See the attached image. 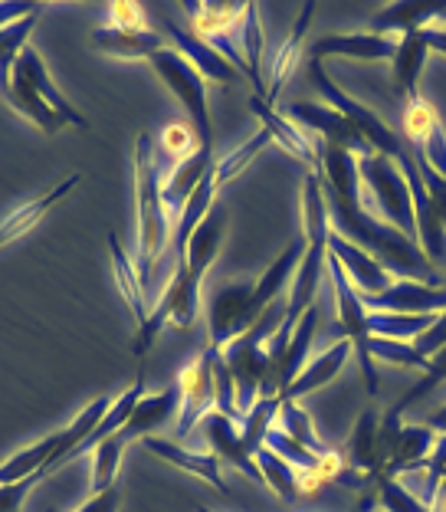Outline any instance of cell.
Listing matches in <instances>:
<instances>
[{
	"label": "cell",
	"mask_w": 446,
	"mask_h": 512,
	"mask_svg": "<svg viewBox=\"0 0 446 512\" xmlns=\"http://www.w3.org/2000/svg\"><path fill=\"white\" fill-rule=\"evenodd\" d=\"M319 174H322L332 234L371 253L374 260L391 270V276L417 279V283L433 286V266L424 256V250H420L414 240H407L401 230L384 224L378 214H371L365 201H361L358 158L351 155V151L325 145Z\"/></svg>",
	"instance_id": "1"
},
{
	"label": "cell",
	"mask_w": 446,
	"mask_h": 512,
	"mask_svg": "<svg viewBox=\"0 0 446 512\" xmlns=\"http://www.w3.org/2000/svg\"><path fill=\"white\" fill-rule=\"evenodd\" d=\"M223 230H227V214L223 211H210L201 227L194 230V237L187 240V253L184 260L174 266L171 283L164 286L161 302L151 309L148 322L138 329L135 335V355H145L151 342L158 339V332L164 329V322H174L178 329H187L197 319V309H201V283L207 270L214 266L220 243H223Z\"/></svg>",
	"instance_id": "2"
},
{
	"label": "cell",
	"mask_w": 446,
	"mask_h": 512,
	"mask_svg": "<svg viewBox=\"0 0 446 512\" xmlns=\"http://www.w3.org/2000/svg\"><path fill=\"white\" fill-rule=\"evenodd\" d=\"M302 224H305V256L292 279L289 299H286V329L296 332L299 319L315 306L319 296L322 273L328 270V237H332V224H328V204H325V188L322 174L309 171L302 181Z\"/></svg>",
	"instance_id": "3"
},
{
	"label": "cell",
	"mask_w": 446,
	"mask_h": 512,
	"mask_svg": "<svg viewBox=\"0 0 446 512\" xmlns=\"http://www.w3.org/2000/svg\"><path fill=\"white\" fill-rule=\"evenodd\" d=\"M7 102L14 106L20 115L40 128V132L53 135L60 132L63 125H76V128H89L86 115H79L73 109L60 89H56L53 76L46 73V63L43 56L33 50L27 43L20 50V56L14 60V73H10V92H7Z\"/></svg>",
	"instance_id": "4"
},
{
	"label": "cell",
	"mask_w": 446,
	"mask_h": 512,
	"mask_svg": "<svg viewBox=\"0 0 446 512\" xmlns=\"http://www.w3.org/2000/svg\"><path fill=\"white\" fill-rule=\"evenodd\" d=\"M135 194H138L135 270H138V279H142V286L148 293V283H151V276H155V266H158L164 247H168V237H171V214H168L164 197H161L155 145H151L148 132L138 135V142H135Z\"/></svg>",
	"instance_id": "5"
},
{
	"label": "cell",
	"mask_w": 446,
	"mask_h": 512,
	"mask_svg": "<svg viewBox=\"0 0 446 512\" xmlns=\"http://www.w3.org/2000/svg\"><path fill=\"white\" fill-rule=\"evenodd\" d=\"M358 178H361V191L371 194L374 211L381 214L384 224L401 230L407 240H414L420 247L417 220H414V197H410L404 171L397 168L391 158L368 155V158H358Z\"/></svg>",
	"instance_id": "6"
},
{
	"label": "cell",
	"mask_w": 446,
	"mask_h": 512,
	"mask_svg": "<svg viewBox=\"0 0 446 512\" xmlns=\"http://www.w3.org/2000/svg\"><path fill=\"white\" fill-rule=\"evenodd\" d=\"M309 83L319 89V96L325 99L328 109H335L338 115H345V119L355 125L361 135H365V142L371 145L374 155H384V158H391L394 165H401V158L407 155L404 138L394 135V128H387L368 106H361L358 99H351L342 86H335V79L328 76L325 63L312 60V56H309Z\"/></svg>",
	"instance_id": "7"
},
{
	"label": "cell",
	"mask_w": 446,
	"mask_h": 512,
	"mask_svg": "<svg viewBox=\"0 0 446 512\" xmlns=\"http://www.w3.org/2000/svg\"><path fill=\"white\" fill-rule=\"evenodd\" d=\"M148 63L161 76V83L171 89V96L184 106L197 135V145L214 151V122H210V109H207V79L174 46H164Z\"/></svg>",
	"instance_id": "8"
},
{
	"label": "cell",
	"mask_w": 446,
	"mask_h": 512,
	"mask_svg": "<svg viewBox=\"0 0 446 512\" xmlns=\"http://www.w3.org/2000/svg\"><path fill=\"white\" fill-rule=\"evenodd\" d=\"M328 276H332V293H335V309H338V332L342 339L351 342L358 355V365H361V375H365L368 391L374 394L378 391V362L371 358V332H368V309H365V299L351 279L345 276L342 263L328 253Z\"/></svg>",
	"instance_id": "9"
},
{
	"label": "cell",
	"mask_w": 446,
	"mask_h": 512,
	"mask_svg": "<svg viewBox=\"0 0 446 512\" xmlns=\"http://www.w3.org/2000/svg\"><path fill=\"white\" fill-rule=\"evenodd\" d=\"M210 332L207 345L214 352H223L233 339H240L243 332H250L263 316H256L253 309V283H223L214 299H210Z\"/></svg>",
	"instance_id": "10"
},
{
	"label": "cell",
	"mask_w": 446,
	"mask_h": 512,
	"mask_svg": "<svg viewBox=\"0 0 446 512\" xmlns=\"http://www.w3.org/2000/svg\"><path fill=\"white\" fill-rule=\"evenodd\" d=\"M181 411H178V437H187L204 421L210 411H217V384H214V348L204 345L191 365H184L178 375Z\"/></svg>",
	"instance_id": "11"
},
{
	"label": "cell",
	"mask_w": 446,
	"mask_h": 512,
	"mask_svg": "<svg viewBox=\"0 0 446 512\" xmlns=\"http://www.w3.org/2000/svg\"><path fill=\"white\" fill-rule=\"evenodd\" d=\"M368 312H401V316H440L446 312V289L417 283V279H394L378 296H361Z\"/></svg>",
	"instance_id": "12"
},
{
	"label": "cell",
	"mask_w": 446,
	"mask_h": 512,
	"mask_svg": "<svg viewBox=\"0 0 446 512\" xmlns=\"http://www.w3.org/2000/svg\"><path fill=\"white\" fill-rule=\"evenodd\" d=\"M289 119H296L299 125H305L309 132H319L322 135V145H335V148H345L351 151L355 158H368L374 155L371 145L365 142V135L351 125L345 115H338L335 109L328 106H315V102H292L286 109Z\"/></svg>",
	"instance_id": "13"
},
{
	"label": "cell",
	"mask_w": 446,
	"mask_h": 512,
	"mask_svg": "<svg viewBox=\"0 0 446 512\" xmlns=\"http://www.w3.org/2000/svg\"><path fill=\"white\" fill-rule=\"evenodd\" d=\"M397 43L401 37H384L374 30H358V33H328L312 43L309 56L312 60H328V56H342V60H358V63H378V60H394Z\"/></svg>",
	"instance_id": "14"
},
{
	"label": "cell",
	"mask_w": 446,
	"mask_h": 512,
	"mask_svg": "<svg viewBox=\"0 0 446 512\" xmlns=\"http://www.w3.org/2000/svg\"><path fill=\"white\" fill-rule=\"evenodd\" d=\"M201 427H204V440H207L210 453H217L220 463H230L233 470L250 476L253 483H263L260 463H256L250 447L243 444V434H240L237 421H230V417L220 414V411H210L201 421Z\"/></svg>",
	"instance_id": "15"
},
{
	"label": "cell",
	"mask_w": 446,
	"mask_h": 512,
	"mask_svg": "<svg viewBox=\"0 0 446 512\" xmlns=\"http://www.w3.org/2000/svg\"><path fill=\"white\" fill-rule=\"evenodd\" d=\"M250 109H253L256 119L263 122L269 138H273V142L283 148L286 155L302 161V165H312V171L322 168V151H325V145H315V138L305 135L299 125H292L289 115H279L276 106H269V102L260 99V96H250Z\"/></svg>",
	"instance_id": "16"
},
{
	"label": "cell",
	"mask_w": 446,
	"mask_h": 512,
	"mask_svg": "<svg viewBox=\"0 0 446 512\" xmlns=\"http://www.w3.org/2000/svg\"><path fill=\"white\" fill-rule=\"evenodd\" d=\"M161 27H164V33L171 37V43H174V50H178L187 63H191L197 73H201L204 79H214V83H223V86H230V83H240V73L233 69L223 56L214 50L210 43H204L197 33L191 30V27H181V23H174V20H168V17H161Z\"/></svg>",
	"instance_id": "17"
},
{
	"label": "cell",
	"mask_w": 446,
	"mask_h": 512,
	"mask_svg": "<svg viewBox=\"0 0 446 512\" xmlns=\"http://www.w3.org/2000/svg\"><path fill=\"white\" fill-rule=\"evenodd\" d=\"M328 253H332L335 260L342 263L345 276L351 279V286H355L361 296H378V293H384V289L394 283V276H391V270H387L384 263H378L371 253L355 247V243L342 240L338 234L328 237Z\"/></svg>",
	"instance_id": "18"
},
{
	"label": "cell",
	"mask_w": 446,
	"mask_h": 512,
	"mask_svg": "<svg viewBox=\"0 0 446 512\" xmlns=\"http://www.w3.org/2000/svg\"><path fill=\"white\" fill-rule=\"evenodd\" d=\"M178 411H181V388H178V381H171L164 391L145 394V398L138 401L132 417H128L125 427L119 430V440L128 447V444H135V440L155 437L158 430L168 424Z\"/></svg>",
	"instance_id": "19"
},
{
	"label": "cell",
	"mask_w": 446,
	"mask_h": 512,
	"mask_svg": "<svg viewBox=\"0 0 446 512\" xmlns=\"http://www.w3.org/2000/svg\"><path fill=\"white\" fill-rule=\"evenodd\" d=\"M142 444H145L148 453H155L158 460L171 463V467H178V470H184V473L197 476V480L210 483L220 496H227V499L233 496V493H230V486L223 483V476H220V457H217V453L187 450V447L174 444V440H164V437H145Z\"/></svg>",
	"instance_id": "20"
},
{
	"label": "cell",
	"mask_w": 446,
	"mask_h": 512,
	"mask_svg": "<svg viewBox=\"0 0 446 512\" xmlns=\"http://www.w3.org/2000/svg\"><path fill=\"white\" fill-rule=\"evenodd\" d=\"M351 355H355V348H351L348 339L332 342L322 355H315V358L305 362V368L299 371V378L292 381L289 388L279 394V398H283V401H299V398H305V394L322 391L325 384H332L338 375H342V368H345V362H348Z\"/></svg>",
	"instance_id": "21"
},
{
	"label": "cell",
	"mask_w": 446,
	"mask_h": 512,
	"mask_svg": "<svg viewBox=\"0 0 446 512\" xmlns=\"http://www.w3.org/2000/svg\"><path fill=\"white\" fill-rule=\"evenodd\" d=\"M217 165L214 151L207 148H197L194 155H187L184 161H178L171 171V178L161 184V197H164V207H168L171 217H181L191 194L201 188V181L207 178V171Z\"/></svg>",
	"instance_id": "22"
},
{
	"label": "cell",
	"mask_w": 446,
	"mask_h": 512,
	"mask_svg": "<svg viewBox=\"0 0 446 512\" xmlns=\"http://www.w3.org/2000/svg\"><path fill=\"white\" fill-rule=\"evenodd\" d=\"M92 46L105 56H119V60H151L158 50H164V37L158 30H122V27H99L92 33Z\"/></svg>",
	"instance_id": "23"
},
{
	"label": "cell",
	"mask_w": 446,
	"mask_h": 512,
	"mask_svg": "<svg viewBox=\"0 0 446 512\" xmlns=\"http://www.w3.org/2000/svg\"><path fill=\"white\" fill-rule=\"evenodd\" d=\"M348 470H355L358 476H378L381 473V417L374 411H361L358 424L351 430L348 450H345Z\"/></svg>",
	"instance_id": "24"
},
{
	"label": "cell",
	"mask_w": 446,
	"mask_h": 512,
	"mask_svg": "<svg viewBox=\"0 0 446 512\" xmlns=\"http://www.w3.org/2000/svg\"><path fill=\"white\" fill-rule=\"evenodd\" d=\"M430 56V46L424 30H410L397 43V56H394V92L407 102H414L420 96V73H424V63Z\"/></svg>",
	"instance_id": "25"
},
{
	"label": "cell",
	"mask_w": 446,
	"mask_h": 512,
	"mask_svg": "<svg viewBox=\"0 0 446 512\" xmlns=\"http://www.w3.org/2000/svg\"><path fill=\"white\" fill-rule=\"evenodd\" d=\"M76 184H79V174H69V178H63L53 191H46L40 197H33V201H27L23 207H17V211L10 214L4 224H0V247H7L10 240H17V237L27 234V230L37 227L40 220L46 217V211H50V207H56L60 201H66L69 191H73Z\"/></svg>",
	"instance_id": "26"
},
{
	"label": "cell",
	"mask_w": 446,
	"mask_h": 512,
	"mask_svg": "<svg viewBox=\"0 0 446 512\" xmlns=\"http://www.w3.org/2000/svg\"><path fill=\"white\" fill-rule=\"evenodd\" d=\"M446 14V4H387L384 10H378L371 20V30L374 33H410V30H424L433 27L440 17Z\"/></svg>",
	"instance_id": "27"
},
{
	"label": "cell",
	"mask_w": 446,
	"mask_h": 512,
	"mask_svg": "<svg viewBox=\"0 0 446 512\" xmlns=\"http://www.w3.org/2000/svg\"><path fill=\"white\" fill-rule=\"evenodd\" d=\"M37 17H40V4H23V0L0 4V63L17 60L20 50L30 40V30Z\"/></svg>",
	"instance_id": "28"
},
{
	"label": "cell",
	"mask_w": 446,
	"mask_h": 512,
	"mask_svg": "<svg viewBox=\"0 0 446 512\" xmlns=\"http://www.w3.org/2000/svg\"><path fill=\"white\" fill-rule=\"evenodd\" d=\"M315 14V4H302V14L296 20V27H292L289 40L279 46V53L273 56V66H269V83H266V102L273 106L279 99V92H283L286 79L292 76V69L299 63V53H302V43H305V30H309V20Z\"/></svg>",
	"instance_id": "29"
},
{
	"label": "cell",
	"mask_w": 446,
	"mask_h": 512,
	"mask_svg": "<svg viewBox=\"0 0 446 512\" xmlns=\"http://www.w3.org/2000/svg\"><path fill=\"white\" fill-rule=\"evenodd\" d=\"M109 243H112V260H115V279H119V289H122V296L128 302V309H132V316L138 322V329L148 322V293H145V286H142V279H138V270H135V263L128 260V253L125 247L119 243V237L109 234Z\"/></svg>",
	"instance_id": "30"
},
{
	"label": "cell",
	"mask_w": 446,
	"mask_h": 512,
	"mask_svg": "<svg viewBox=\"0 0 446 512\" xmlns=\"http://www.w3.org/2000/svg\"><path fill=\"white\" fill-rule=\"evenodd\" d=\"M263 20H260V4H246L243 14V27H240V46L246 56V66H250V83H253V96L266 99V83H263Z\"/></svg>",
	"instance_id": "31"
},
{
	"label": "cell",
	"mask_w": 446,
	"mask_h": 512,
	"mask_svg": "<svg viewBox=\"0 0 446 512\" xmlns=\"http://www.w3.org/2000/svg\"><path fill=\"white\" fill-rule=\"evenodd\" d=\"M122 453H125V444L119 440V434H112L109 440H102V444L92 450V496L115 490V476H119V467H122Z\"/></svg>",
	"instance_id": "32"
},
{
	"label": "cell",
	"mask_w": 446,
	"mask_h": 512,
	"mask_svg": "<svg viewBox=\"0 0 446 512\" xmlns=\"http://www.w3.org/2000/svg\"><path fill=\"white\" fill-rule=\"evenodd\" d=\"M279 430H286V434L292 437V440H296V444H302V447H309L312 453H319V457H322V453H328V450H332V447H325L322 444V437L319 434H315V427H312V417L309 414H305L302 411V407H299V401H283V398H279Z\"/></svg>",
	"instance_id": "33"
},
{
	"label": "cell",
	"mask_w": 446,
	"mask_h": 512,
	"mask_svg": "<svg viewBox=\"0 0 446 512\" xmlns=\"http://www.w3.org/2000/svg\"><path fill=\"white\" fill-rule=\"evenodd\" d=\"M256 463H260V473H263V486H269L279 499H286V503H292V499H299V483H296V470L289 467V463L283 457H276L273 450L263 447L260 453H256Z\"/></svg>",
	"instance_id": "34"
},
{
	"label": "cell",
	"mask_w": 446,
	"mask_h": 512,
	"mask_svg": "<svg viewBox=\"0 0 446 512\" xmlns=\"http://www.w3.org/2000/svg\"><path fill=\"white\" fill-rule=\"evenodd\" d=\"M440 384H446V348H440V352L430 358V365H427V371H424V378H420V381L414 384V388H410V391L404 394V398L391 407V411L404 417V414L410 411V407H414L420 398H427L430 391H437Z\"/></svg>",
	"instance_id": "35"
},
{
	"label": "cell",
	"mask_w": 446,
	"mask_h": 512,
	"mask_svg": "<svg viewBox=\"0 0 446 512\" xmlns=\"http://www.w3.org/2000/svg\"><path fill=\"white\" fill-rule=\"evenodd\" d=\"M269 142H273V138H269V132H266V128H260V132H256V135L250 138V142H246V145H240L237 151H230L227 158H220L217 165H214V174H217L220 188H223V184H227L230 178H237V174H240V171H243L246 165H250V161H253L256 155H260V151H263V148H266Z\"/></svg>",
	"instance_id": "36"
},
{
	"label": "cell",
	"mask_w": 446,
	"mask_h": 512,
	"mask_svg": "<svg viewBox=\"0 0 446 512\" xmlns=\"http://www.w3.org/2000/svg\"><path fill=\"white\" fill-rule=\"evenodd\" d=\"M371 358H374V362H391V365L420 368V371H427V365H430V358L420 355L410 342L378 339V335H371Z\"/></svg>",
	"instance_id": "37"
},
{
	"label": "cell",
	"mask_w": 446,
	"mask_h": 512,
	"mask_svg": "<svg viewBox=\"0 0 446 512\" xmlns=\"http://www.w3.org/2000/svg\"><path fill=\"white\" fill-rule=\"evenodd\" d=\"M374 483H378V499L387 512H430L424 499H417L401 480H394V476H374Z\"/></svg>",
	"instance_id": "38"
},
{
	"label": "cell",
	"mask_w": 446,
	"mask_h": 512,
	"mask_svg": "<svg viewBox=\"0 0 446 512\" xmlns=\"http://www.w3.org/2000/svg\"><path fill=\"white\" fill-rule=\"evenodd\" d=\"M161 145L171 151L174 161H184L187 155H194V151L201 148V145H197L194 128H187V125H168V128H164Z\"/></svg>",
	"instance_id": "39"
},
{
	"label": "cell",
	"mask_w": 446,
	"mask_h": 512,
	"mask_svg": "<svg viewBox=\"0 0 446 512\" xmlns=\"http://www.w3.org/2000/svg\"><path fill=\"white\" fill-rule=\"evenodd\" d=\"M43 480V476H27V480H17V483H4L0 486V512H20L23 503H27L30 490Z\"/></svg>",
	"instance_id": "40"
},
{
	"label": "cell",
	"mask_w": 446,
	"mask_h": 512,
	"mask_svg": "<svg viewBox=\"0 0 446 512\" xmlns=\"http://www.w3.org/2000/svg\"><path fill=\"white\" fill-rule=\"evenodd\" d=\"M109 27L142 30V27H148L145 10L138 4H122V0H115V4H109Z\"/></svg>",
	"instance_id": "41"
},
{
	"label": "cell",
	"mask_w": 446,
	"mask_h": 512,
	"mask_svg": "<svg viewBox=\"0 0 446 512\" xmlns=\"http://www.w3.org/2000/svg\"><path fill=\"white\" fill-rule=\"evenodd\" d=\"M410 345H414L424 358H433V355L440 352V348H446V312H440V316L433 319L430 329L424 335H417V339L410 342Z\"/></svg>",
	"instance_id": "42"
},
{
	"label": "cell",
	"mask_w": 446,
	"mask_h": 512,
	"mask_svg": "<svg viewBox=\"0 0 446 512\" xmlns=\"http://www.w3.org/2000/svg\"><path fill=\"white\" fill-rule=\"evenodd\" d=\"M122 506V493H119V486L109 493H99V496H92L86 506H79V512H119Z\"/></svg>",
	"instance_id": "43"
},
{
	"label": "cell",
	"mask_w": 446,
	"mask_h": 512,
	"mask_svg": "<svg viewBox=\"0 0 446 512\" xmlns=\"http://www.w3.org/2000/svg\"><path fill=\"white\" fill-rule=\"evenodd\" d=\"M424 37H427V46L430 53H446V23H433V27H424Z\"/></svg>",
	"instance_id": "44"
},
{
	"label": "cell",
	"mask_w": 446,
	"mask_h": 512,
	"mask_svg": "<svg viewBox=\"0 0 446 512\" xmlns=\"http://www.w3.org/2000/svg\"><path fill=\"white\" fill-rule=\"evenodd\" d=\"M427 427H433V430H437V434H446V404L440 407V411H433V414H430Z\"/></svg>",
	"instance_id": "45"
},
{
	"label": "cell",
	"mask_w": 446,
	"mask_h": 512,
	"mask_svg": "<svg viewBox=\"0 0 446 512\" xmlns=\"http://www.w3.org/2000/svg\"><path fill=\"white\" fill-rule=\"evenodd\" d=\"M197 512H210V509H207V506H201V509H197Z\"/></svg>",
	"instance_id": "46"
},
{
	"label": "cell",
	"mask_w": 446,
	"mask_h": 512,
	"mask_svg": "<svg viewBox=\"0 0 446 512\" xmlns=\"http://www.w3.org/2000/svg\"><path fill=\"white\" fill-rule=\"evenodd\" d=\"M437 23H446V14H443V17H440V20H437Z\"/></svg>",
	"instance_id": "47"
},
{
	"label": "cell",
	"mask_w": 446,
	"mask_h": 512,
	"mask_svg": "<svg viewBox=\"0 0 446 512\" xmlns=\"http://www.w3.org/2000/svg\"><path fill=\"white\" fill-rule=\"evenodd\" d=\"M50 512H60V509H50Z\"/></svg>",
	"instance_id": "48"
}]
</instances>
